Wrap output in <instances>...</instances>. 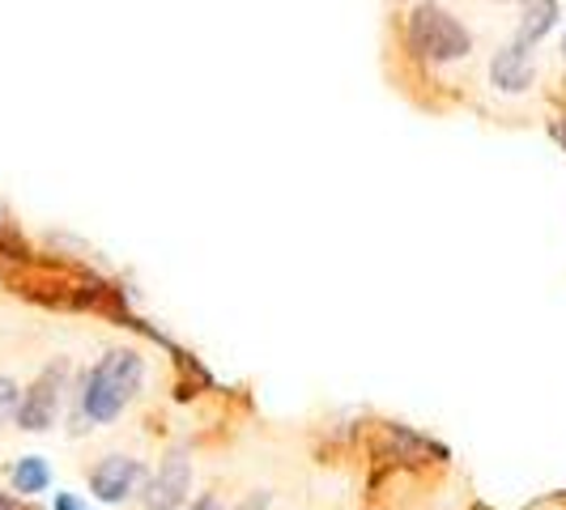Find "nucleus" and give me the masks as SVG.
<instances>
[{"instance_id":"f257e3e1","label":"nucleus","mask_w":566,"mask_h":510,"mask_svg":"<svg viewBox=\"0 0 566 510\" xmlns=\"http://www.w3.org/2000/svg\"><path fill=\"white\" fill-rule=\"evenodd\" d=\"M145 362L133 349H112L94 366L85 370L82 392H77V417L90 425H112L142 392Z\"/></svg>"},{"instance_id":"f03ea898","label":"nucleus","mask_w":566,"mask_h":510,"mask_svg":"<svg viewBox=\"0 0 566 510\" xmlns=\"http://www.w3.org/2000/svg\"><path fill=\"white\" fill-rule=\"evenodd\" d=\"M413 56L430 60V64H455V60H469L473 52V34L455 22L448 9L422 0L413 13H409V30H405Z\"/></svg>"},{"instance_id":"7ed1b4c3","label":"nucleus","mask_w":566,"mask_h":510,"mask_svg":"<svg viewBox=\"0 0 566 510\" xmlns=\"http://www.w3.org/2000/svg\"><path fill=\"white\" fill-rule=\"evenodd\" d=\"M64 383H69V366L64 362H52L34 383H30L22 400H18V417L13 422L39 434V429H52L60 417V400H64Z\"/></svg>"},{"instance_id":"20e7f679","label":"nucleus","mask_w":566,"mask_h":510,"mask_svg":"<svg viewBox=\"0 0 566 510\" xmlns=\"http://www.w3.org/2000/svg\"><path fill=\"white\" fill-rule=\"evenodd\" d=\"M145 481V468L142 459H133V455H103L94 468H90V493L98 498V502H128Z\"/></svg>"},{"instance_id":"39448f33","label":"nucleus","mask_w":566,"mask_h":510,"mask_svg":"<svg viewBox=\"0 0 566 510\" xmlns=\"http://www.w3.org/2000/svg\"><path fill=\"white\" fill-rule=\"evenodd\" d=\"M188 489H192V459L184 451H170L145 485L142 502L145 510H179L188 502Z\"/></svg>"},{"instance_id":"423d86ee","label":"nucleus","mask_w":566,"mask_h":510,"mask_svg":"<svg viewBox=\"0 0 566 510\" xmlns=\"http://www.w3.org/2000/svg\"><path fill=\"white\" fill-rule=\"evenodd\" d=\"M533 52L524 47V43H507L503 52H494L490 60V82L499 94H524L528 85H533Z\"/></svg>"},{"instance_id":"0eeeda50","label":"nucleus","mask_w":566,"mask_h":510,"mask_svg":"<svg viewBox=\"0 0 566 510\" xmlns=\"http://www.w3.org/2000/svg\"><path fill=\"white\" fill-rule=\"evenodd\" d=\"M558 13H563V4H558V0H524V9H520V30H515V43L537 47L541 39L558 26Z\"/></svg>"},{"instance_id":"6e6552de","label":"nucleus","mask_w":566,"mask_h":510,"mask_svg":"<svg viewBox=\"0 0 566 510\" xmlns=\"http://www.w3.org/2000/svg\"><path fill=\"white\" fill-rule=\"evenodd\" d=\"M9 485H13V493H18V498H34V493H43V489L52 485V468H48V459H39V455L18 459V464H13V472H9Z\"/></svg>"},{"instance_id":"1a4fd4ad","label":"nucleus","mask_w":566,"mask_h":510,"mask_svg":"<svg viewBox=\"0 0 566 510\" xmlns=\"http://www.w3.org/2000/svg\"><path fill=\"white\" fill-rule=\"evenodd\" d=\"M192 510H227V507L218 502V493H200L197 502H192Z\"/></svg>"},{"instance_id":"9d476101","label":"nucleus","mask_w":566,"mask_h":510,"mask_svg":"<svg viewBox=\"0 0 566 510\" xmlns=\"http://www.w3.org/2000/svg\"><path fill=\"white\" fill-rule=\"evenodd\" d=\"M52 510H85L73 493H56V502H52Z\"/></svg>"},{"instance_id":"9b49d317","label":"nucleus","mask_w":566,"mask_h":510,"mask_svg":"<svg viewBox=\"0 0 566 510\" xmlns=\"http://www.w3.org/2000/svg\"><path fill=\"white\" fill-rule=\"evenodd\" d=\"M0 510H22V507H18L13 498H4V493H0Z\"/></svg>"},{"instance_id":"f8f14e48","label":"nucleus","mask_w":566,"mask_h":510,"mask_svg":"<svg viewBox=\"0 0 566 510\" xmlns=\"http://www.w3.org/2000/svg\"><path fill=\"white\" fill-rule=\"evenodd\" d=\"M563 60H566V34H563Z\"/></svg>"}]
</instances>
